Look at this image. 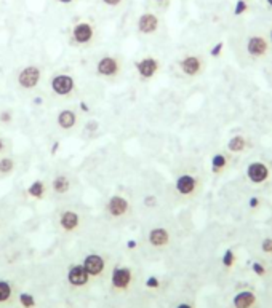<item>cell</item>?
I'll return each instance as SVG.
<instances>
[{
    "mask_svg": "<svg viewBox=\"0 0 272 308\" xmlns=\"http://www.w3.org/2000/svg\"><path fill=\"white\" fill-rule=\"evenodd\" d=\"M2 225H3V223H2V220H0V230H2Z\"/></svg>",
    "mask_w": 272,
    "mask_h": 308,
    "instance_id": "cell-41",
    "label": "cell"
},
{
    "mask_svg": "<svg viewBox=\"0 0 272 308\" xmlns=\"http://www.w3.org/2000/svg\"><path fill=\"white\" fill-rule=\"evenodd\" d=\"M66 281H68V285L71 287L83 289L92 283V276L88 275V271L82 265V262L72 264L68 267V271H66Z\"/></svg>",
    "mask_w": 272,
    "mask_h": 308,
    "instance_id": "cell-12",
    "label": "cell"
},
{
    "mask_svg": "<svg viewBox=\"0 0 272 308\" xmlns=\"http://www.w3.org/2000/svg\"><path fill=\"white\" fill-rule=\"evenodd\" d=\"M47 89L53 99L58 101H71L78 96V80L69 70H56L48 77Z\"/></svg>",
    "mask_w": 272,
    "mask_h": 308,
    "instance_id": "cell-2",
    "label": "cell"
},
{
    "mask_svg": "<svg viewBox=\"0 0 272 308\" xmlns=\"http://www.w3.org/2000/svg\"><path fill=\"white\" fill-rule=\"evenodd\" d=\"M24 195H26L29 200H35V201L47 200L48 197H51L50 184L45 182V180H40V179L34 180V182H31L26 189H24Z\"/></svg>",
    "mask_w": 272,
    "mask_h": 308,
    "instance_id": "cell-16",
    "label": "cell"
},
{
    "mask_svg": "<svg viewBox=\"0 0 272 308\" xmlns=\"http://www.w3.org/2000/svg\"><path fill=\"white\" fill-rule=\"evenodd\" d=\"M125 64H124V58L120 54L116 53H104L96 59L95 63V75L102 82L107 83H114L120 80V77L124 74Z\"/></svg>",
    "mask_w": 272,
    "mask_h": 308,
    "instance_id": "cell-6",
    "label": "cell"
},
{
    "mask_svg": "<svg viewBox=\"0 0 272 308\" xmlns=\"http://www.w3.org/2000/svg\"><path fill=\"white\" fill-rule=\"evenodd\" d=\"M54 123H56V128L66 132V134H71V132H75L82 125V115L78 113L77 109L72 107H63L61 110L56 113L54 117Z\"/></svg>",
    "mask_w": 272,
    "mask_h": 308,
    "instance_id": "cell-8",
    "label": "cell"
},
{
    "mask_svg": "<svg viewBox=\"0 0 272 308\" xmlns=\"http://www.w3.org/2000/svg\"><path fill=\"white\" fill-rule=\"evenodd\" d=\"M102 213L107 222L114 223V225H120L131 219L133 216V204L130 198L124 195V193H114L106 200Z\"/></svg>",
    "mask_w": 272,
    "mask_h": 308,
    "instance_id": "cell-5",
    "label": "cell"
},
{
    "mask_svg": "<svg viewBox=\"0 0 272 308\" xmlns=\"http://www.w3.org/2000/svg\"><path fill=\"white\" fill-rule=\"evenodd\" d=\"M18 299L16 285L11 280H0V307L15 304Z\"/></svg>",
    "mask_w": 272,
    "mask_h": 308,
    "instance_id": "cell-20",
    "label": "cell"
},
{
    "mask_svg": "<svg viewBox=\"0 0 272 308\" xmlns=\"http://www.w3.org/2000/svg\"><path fill=\"white\" fill-rule=\"evenodd\" d=\"M176 308H194L191 304H187V302H183V304H179Z\"/></svg>",
    "mask_w": 272,
    "mask_h": 308,
    "instance_id": "cell-39",
    "label": "cell"
},
{
    "mask_svg": "<svg viewBox=\"0 0 272 308\" xmlns=\"http://www.w3.org/2000/svg\"><path fill=\"white\" fill-rule=\"evenodd\" d=\"M45 78V67L44 64L39 63H31L26 66H21L20 69L16 70L15 74V87L18 88V91L21 93H34L37 91L39 87L42 85Z\"/></svg>",
    "mask_w": 272,
    "mask_h": 308,
    "instance_id": "cell-4",
    "label": "cell"
},
{
    "mask_svg": "<svg viewBox=\"0 0 272 308\" xmlns=\"http://www.w3.org/2000/svg\"><path fill=\"white\" fill-rule=\"evenodd\" d=\"M269 40L261 34H253L247 40V53L250 54L253 59L264 58L269 53Z\"/></svg>",
    "mask_w": 272,
    "mask_h": 308,
    "instance_id": "cell-14",
    "label": "cell"
},
{
    "mask_svg": "<svg viewBox=\"0 0 272 308\" xmlns=\"http://www.w3.org/2000/svg\"><path fill=\"white\" fill-rule=\"evenodd\" d=\"M178 66L186 77H197L203 69V61L196 54H187V56L179 59Z\"/></svg>",
    "mask_w": 272,
    "mask_h": 308,
    "instance_id": "cell-17",
    "label": "cell"
},
{
    "mask_svg": "<svg viewBox=\"0 0 272 308\" xmlns=\"http://www.w3.org/2000/svg\"><path fill=\"white\" fill-rule=\"evenodd\" d=\"M232 304L235 308H253L256 304V295L251 291H240L234 297Z\"/></svg>",
    "mask_w": 272,
    "mask_h": 308,
    "instance_id": "cell-21",
    "label": "cell"
},
{
    "mask_svg": "<svg viewBox=\"0 0 272 308\" xmlns=\"http://www.w3.org/2000/svg\"><path fill=\"white\" fill-rule=\"evenodd\" d=\"M261 249L266 254H272V238H264L261 241Z\"/></svg>",
    "mask_w": 272,
    "mask_h": 308,
    "instance_id": "cell-31",
    "label": "cell"
},
{
    "mask_svg": "<svg viewBox=\"0 0 272 308\" xmlns=\"http://www.w3.org/2000/svg\"><path fill=\"white\" fill-rule=\"evenodd\" d=\"M266 3H268L269 8H272V0H266Z\"/></svg>",
    "mask_w": 272,
    "mask_h": 308,
    "instance_id": "cell-40",
    "label": "cell"
},
{
    "mask_svg": "<svg viewBox=\"0 0 272 308\" xmlns=\"http://www.w3.org/2000/svg\"><path fill=\"white\" fill-rule=\"evenodd\" d=\"M258 204H259V200H258L256 197H253L251 200H250V208L255 209V208H258Z\"/></svg>",
    "mask_w": 272,
    "mask_h": 308,
    "instance_id": "cell-38",
    "label": "cell"
},
{
    "mask_svg": "<svg viewBox=\"0 0 272 308\" xmlns=\"http://www.w3.org/2000/svg\"><path fill=\"white\" fill-rule=\"evenodd\" d=\"M144 204H146V206H154V204H155V197L154 195H149V197H146V198H144Z\"/></svg>",
    "mask_w": 272,
    "mask_h": 308,
    "instance_id": "cell-37",
    "label": "cell"
},
{
    "mask_svg": "<svg viewBox=\"0 0 272 308\" xmlns=\"http://www.w3.org/2000/svg\"><path fill=\"white\" fill-rule=\"evenodd\" d=\"M247 147H248V141H247V139L242 134L231 137V139H229V142H227V149L231 150V152H234V154L244 152Z\"/></svg>",
    "mask_w": 272,
    "mask_h": 308,
    "instance_id": "cell-23",
    "label": "cell"
},
{
    "mask_svg": "<svg viewBox=\"0 0 272 308\" xmlns=\"http://www.w3.org/2000/svg\"><path fill=\"white\" fill-rule=\"evenodd\" d=\"M11 120H13V113L10 110H2L0 112V122L2 123H10Z\"/></svg>",
    "mask_w": 272,
    "mask_h": 308,
    "instance_id": "cell-34",
    "label": "cell"
},
{
    "mask_svg": "<svg viewBox=\"0 0 272 308\" xmlns=\"http://www.w3.org/2000/svg\"><path fill=\"white\" fill-rule=\"evenodd\" d=\"M251 270H253V273H256L258 276H264L266 275V267L263 264H259V262H253L251 264Z\"/></svg>",
    "mask_w": 272,
    "mask_h": 308,
    "instance_id": "cell-28",
    "label": "cell"
},
{
    "mask_svg": "<svg viewBox=\"0 0 272 308\" xmlns=\"http://www.w3.org/2000/svg\"><path fill=\"white\" fill-rule=\"evenodd\" d=\"M126 2L128 0H98L99 7L107 11H120L126 5Z\"/></svg>",
    "mask_w": 272,
    "mask_h": 308,
    "instance_id": "cell-25",
    "label": "cell"
},
{
    "mask_svg": "<svg viewBox=\"0 0 272 308\" xmlns=\"http://www.w3.org/2000/svg\"><path fill=\"white\" fill-rule=\"evenodd\" d=\"M16 300L23 308H35V305H37V300H35L34 295L29 292H18Z\"/></svg>",
    "mask_w": 272,
    "mask_h": 308,
    "instance_id": "cell-26",
    "label": "cell"
},
{
    "mask_svg": "<svg viewBox=\"0 0 272 308\" xmlns=\"http://www.w3.org/2000/svg\"><path fill=\"white\" fill-rule=\"evenodd\" d=\"M99 27L92 16H78L72 21L68 34V44L77 50H90L98 45Z\"/></svg>",
    "mask_w": 272,
    "mask_h": 308,
    "instance_id": "cell-1",
    "label": "cell"
},
{
    "mask_svg": "<svg viewBox=\"0 0 272 308\" xmlns=\"http://www.w3.org/2000/svg\"><path fill=\"white\" fill-rule=\"evenodd\" d=\"M269 168L261 161H253L247 166V177L250 179L253 184H264L269 179Z\"/></svg>",
    "mask_w": 272,
    "mask_h": 308,
    "instance_id": "cell-19",
    "label": "cell"
},
{
    "mask_svg": "<svg viewBox=\"0 0 272 308\" xmlns=\"http://www.w3.org/2000/svg\"><path fill=\"white\" fill-rule=\"evenodd\" d=\"M5 154H8V142L0 136V156L5 155Z\"/></svg>",
    "mask_w": 272,
    "mask_h": 308,
    "instance_id": "cell-35",
    "label": "cell"
},
{
    "mask_svg": "<svg viewBox=\"0 0 272 308\" xmlns=\"http://www.w3.org/2000/svg\"><path fill=\"white\" fill-rule=\"evenodd\" d=\"M53 2L58 5H63V7H71V5H74L77 0H53Z\"/></svg>",
    "mask_w": 272,
    "mask_h": 308,
    "instance_id": "cell-36",
    "label": "cell"
},
{
    "mask_svg": "<svg viewBox=\"0 0 272 308\" xmlns=\"http://www.w3.org/2000/svg\"><path fill=\"white\" fill-rule=\"evenodd\" d=\"M149 2L157 10H165L168 7V3H170V0H149Z\"/></svg>",
    "mask_w": 272,
    "mask_h": 308,
    "instance_id": "cell-30",
    "label": "cell"
},
{
    "mask_svg": "<svg viewBox=\"0 0 272 308\" xmlns=\"http://www.w3.org/2000/svg\"><path fill=\"white\" fill-rule=\"evenodd\" d=\"M16 158L13 155L10 154H5L0 156V177H8L11 176L15 171H16Z\"/></svg>",
    "mask_w": 272,
    "mask_h": 308,
    "instance_id": "cell-22",
    "label": "cell"
},
{
    "mask_svg": "<svg viewBox=\"0 0 272 308\" xmlns=\"http://www.w3.org/2000/svg\"><path fill=\"white\" fill-rule=\"evenodd\" d=\"M135 275L126 265H117L111 271V287L114 292H126L133 286Z\"/></svg>",
    "mask_w": 272,
    "mask_h": 308,
    "instance_id": "cell-9",
    "label": "cell"
},
{
    "mask_svg": "<svg viewBox=\"0 0 272 308\" xmlns=\"http://www.w3.org/2000/svg\"><path fill=\"white\" fill-rule=\"evenodd\" d=\"M198 187H200V180L192 174H181L174 180V190L181 197H194Z\"/></svg>",
    "mask_w": 272,
    "mask_h": 308,
    "instance_id": "cell-13",
    "label": "cell"
},
{
    "mask_svg": "<svg viewBox=\"0 0 272 308\" xmlns=\"http://www.w3.org/2000/svg\"><path fill=\"white\" fill-rule=\"evenodd\" d=\"M160 24H162V20H160L159 13H155L152 10H146L138 16L136 31L140 35L150 37V35H155L160 31Z\"/></svg>",
    "mask_w": 272,
    "mask_h": 308,
    "instance_id": "cell-10",
    "label": "cell"
},
{
    "mask_svg": "<svg viewBox=\"0 0 272 308\" xmlns=\"http://www.w3.org/2000/svg\"><path fill=\"white\" fill-rule=\"evenodd\" d=\"M133 66H135V72H136L138 80L143 82V83H148L150 80H154V78L157 77V74H159L160 69H162L160 59L155 58V56H150V54L136 59Z\"/></svg>",
    "mask_w": 272,
    "mask_h": 308,
    "instance_id": "cell-7",
    "label": "cell"
},
{
    "mask_svg": "<svg viewBox=\"0 0 272 308\" xmlns=\"http://www.w3.org/2000/svg\"><path fill=\"white\" fill-rule=\"evenodd\" d=\"M227 163H229V160L224 154H216L211 156V170L215 173H221L227 168Z\"/></svg>",
    "mask_w": 272,
    "mask_h": 308,
    "instance_id": "cell-24",
    "label": "cell"
},
{
    "mask_svg": "<svg viewBox=\"0 0 272 308\" xmlns=\"http://www.w3.org/2000/svg\"><path fill=\"white\" fill-rule=\"evenodd\" d=\"M271 44H272V31H271Z\"/></svg>",
    "mask_w": 272,
    "mask_h": 308,
    "instance_id": "cell-42",
    "label": "cell"
},
{
    "mask_svg": "<svg viewBox=\"0 0 272 308\" xmlns=\"http://www.w3.org/2000/svg\"><path fill=\"white\" fill-rule=\"evenodd\" d=\"M160 286V281H159V278L157 276H149L148 280H146V287L149 289H157Z\"/></svg>",
    "mask_w": 272,
    "mask_h": 308,
    "instance_id": "cell-32",
    "label": "cell"
},
{
    "mask_svg": "<svg viewBox=\"0 0 272 308\" xmlns=\"http://www.w3.org/2000/svg\"><path fill=\"white\" fill-rule=\"evenodd\" d=\"M48 184H50V193L53 197L61 198V197L69 195L72 190V179L69 177V174L64 171L54 174Z\"/></svg>",
    "mask_w": 272,
    "mask_h": 308,
    "instance_id": "cell-15",
    "label": "cell"
},
{
    "mask_svg": "<svg viewBox=\"0 0 272 308\" xmlns=\"http://www.w3.org/2000/svg\"><path fill=\"white\" fill-rule=\"evenodd\" d=\"M235 264V254L232 249H226L224 254H223V265L226 268H232Z\"/></svg>",
    "mask_w": 272,
    "mask_h": 308,
    "instance_id": "cell-27",
    "label": "cell"
},
{
    "mask_svg": "<svg viewBox=\"0 0 272 308\" xmlns=\"http://www.w3.org/2000/svg\"><path fill=\"white\" fill-rule=\"evenodd\" d=\"M223 48H224V44H223V42H218V44L210 50V54L213 58H220L223 53Z\"/></svg>",
    "mask_w": 272,
    "mask_h": 308,
    "instance_id": "cell-29",
    "label": "cell"
},
{
    "mask_svg": "<svg viewBox=\"0 0 272 308\" xmlns=\"http://www.w3.org/2000/svg\"><path fill=\"white\" fill-rule=\"evenodd\" d=\"M54 223H56L58 232L61 235H64V237H74V235L83 232V228L87 225V217L80 208L68 204V206L59 208Z\"/></svg>",
    "mask_w": 272,
    "mask_h": 308,
    "instance_id": "cell-3",
    "label": "cell"
},
{
    "mask_svg": "<svg viewBox=\"0 0 272 308\" xmlns=\"http://www.w3.org/2000/svg\"><path fill=\"white\" fill-rule=\"evenodd\" d=\"M170 241H172V235L165 227H154L148 233V243L154 249H163V247L170 244Z\"/></svg>",
    "mask_w": 272,
    "mask_h": 308,
    "instance_id": "cell-18",
    "label": "cell"
},
{
    "mask_svg": "<svg viewBox=\"0 0 272 308\" xmlns=\"http://www.w3.org/2000/svg\"><path fill=\"white\" fill-rule=\"evenodd\" d=\"M247 8H248V5H247L245 0H239L237 5H235V15H242V13H245Z\"/></svg>",
    "mask_w": 272,
    "mask_h": 308,
    "instance_id": "cell-33",
    "label": "cell"
},
{
    "mask_svg": "<svg viewBox=\"0 0 272 308\" xmlns=\"http://www.w3.org/2000/svg\"><path fill=\"white\" fill-rule=\"evenodd\" d=\"M82 265L92 276V280H99L107 271V257L104 254H99V252H88L83 257Z\"/></svg>",
    "mask_w": 272,
    "mask_h": 308,
    "instance_id": "cell-11",
    "label": "cell"
}]
</instances>
